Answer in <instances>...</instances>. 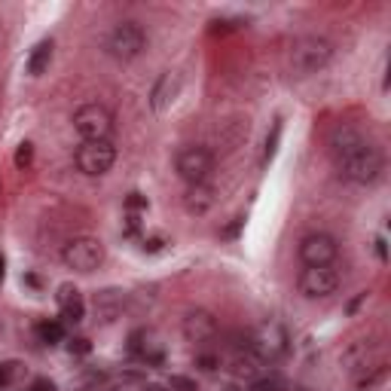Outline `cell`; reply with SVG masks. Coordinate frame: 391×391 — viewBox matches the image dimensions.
Returning a JSON list of instances; mask_svg holds the SVG:
<instances>
[{
  "instance_id": "cell-1",
  "label": "cell",
  "mask_w": 391,
  "mask_h": 391,
  "mask_svg": "<svg viewBox=\"0 0 391 391\" xmlns=\"http://www.w3.org/2000/svg\"><path fill=\"white\" fill-rule=\"evenodd\" d=\"M330 156L337 172L352 183H373L382 174V153L352 123H339L330 132Z\"/></svg>"
},
{
  "instance_id": "cell-2",
  "label": "cell",
  "mask_w": 391,
  "mask_h": 391,
  "mask_svg": "<svg viewBox=\"0 0 391 391\" xmlns=\"http://www.w3.org/2000/svg\"><path fill=\"white\" fill-rule=\"evenodd\" d=\"M333 59V43L327 37H318V34H309V37H300L294 46H290V68L300 77H312L318 70H324Z\"/></svg>"
},
{
  "instance_id": "cell-3",
  "label": "cell",
  "mask_w": 391,
  "mask_h": 391,
  "mask_svg": "<svg viewBox=\"0 0 391 391\" xmlns=\"http://www.w3.org/2000/svg\"><path fill=\"white\" fill-rule=\"evenodd\" d=\"M61 263L74 272H95L104 263V245L92 236H77L61 248Z\"/></svg>"
},
{
  "instance_id": "cell-4",
  "label": "cell",
  "mask_w": 391,
  "mask_h": 391,
  "mask_svg": "<svg viewBox=\"0 0 391 391\" xmlns=\"http://www.w3.org/2000/svg\"><path fill=\"white\" fill-rule=\"evenodd\" d=\"M147 46V34L138 22H119L108 34V52L117 61H134Z\"/></svg>"
},
{
  "instance_id": "cell-5",
  "label": "cell",
  "mask_w": 391,
  "mask_h": 391,
  "mask_svg": "<svg viewBox=\"0 0 391 391\" xmlns=\"http://www.w3.org/2000/svg\"><path fill=\"white\" fill-rule=\"evenodd\" d=\"M74 129L83 141H110L113 134V113L104 104H83L74 113Z\"/></svg>"
},
{
  "instance_id": "cell-6",
  "label": "cell",
  "mask_w": 391,
  "mask_h": 391,
  "mask_svg": "<svg viewBox=\"0 0 391 391\" xmlns=\"http://www.w3.org/2000/svg\"><path fill=\"white\" fill-rule=\"evenodd\" d=\"M174 168L177 174H181V181L190 183H205L208 181V174L214 172V153L208 150V147H183V150H177V159H174Z\"/></svg>"
},
{
  "instance_id": "cell-7",
  "label": "cell",
  "mask_w": 391,
  "mask_h": 391,
  "mask_svg": "<svg viewBox=\"0 0 391 391\" xmlns=\"http://www.w3.org/2000/svg\"><path fill=\"white\" fill-rule=\"evenodd\" d=\"M77 168L89 177H101L110 172V166L117 162V147L110 141H83L77 147Z\"/></svg>"
},
{
  "instance_id": "cell-8",
  "label": "cell",
  "mask_w": 391,
  "mask_h": 391,
  "mask_svg": "<svg viewBox=\"0 0 391 391\" xmlns=\"http://www.w3.org/2000/svg\"><path fill=\"white\" fill-rule=\"evenodd\" d=\"M297 288L305 300H327V297L337 294L339 272L333 266H305L297 279Z\"/></svg>"
},
{
  "instance_id": "cell-9",
  "label": "cell",
  "mask_w": 391,
  "mask_h": 391,
  "mask_svg": "<svg viewBox=\"0 0 391 391\" xmlns=\"http://www.w3.org/2000/svg\"><path fill=\"white\" fill-rule=\"evenodd\" d=\"M337 254H339L337 239L327 236V232H309V236L300 241L303 266H333Z\"/></svg>"
},
{
  "instance_id": "cell-10",
  "label": "cell",
  "mask_w": 391,
  "mask_h": 391,
  "mask_svg": "<svg viewBox=\"0 0 391 391\" xmlns=\"http://www.w3.org/2000/svg\"><path fill=\"white\" fill-rule=\"evenodd\" d=\"M183 339L190 345H208L211 339H217V321L211 312L196 309L183 318Z\"/></svg>"
},
{
  "instance_id": "cell-11",
  "label": "cell",
  "mask_w": 391,
  "mask_h": 391,
  "mask_svg": "<svg viewBox=\"0 0 391 391\" xmlns=\"http://www.w3.org/2000/svg\"><path fill=\"white\" fill-rule=\"evenodd\" d=\"M214 202H217V196L208 183H190L187 193H183V211L193 217L208 214V211L214 208Z\"/></svg>"
},
{
  "instance_id": "cell-12",
  "label": "cell",
  "mask_w": 391,
  "mask_h": 391,
  "mask_svg": "<svg viewBox=\"0 0 391 391\" xmlns=\"http://www.w3.org/2000/svg\"><path fill=\"white\" fill-rule=\"evenodd\" d=\"M59 309L61 318L68 324H80L83 315H86V303H83V294L74 288V284H61L59 288Z\"/></svg>"
},
{
  "instance_id": "cell-13",
  "label": "cell",
  "mask_w": 391,
  "mask_h": 391,
  "mask_svg": "<svg viewBox=\"0 0 391 391\" xmlns=\"http://www.w3.org/2000/svg\"><path fill=\"white\" fill-rule=\"evenodd\" d=\"M126 305V294L123 290H101V294H95V318L101 324H113L119 318V312H123Z\"/></svg>"
},
{
  "instance_id": "cell-14",
  "label": "cell",
  "mask_w": 391,
  "mask_h": 391,
  "mask_svg": "<svg viewBox=\"0 0 391 391\" xmlns=\"http://www.w3.org/2000/svg\"><path fill=\"white\" fill-rule=\"evenodd\" d=\"M177 89H181V77L172 74V70H166V74L159 77V83L153 86V110H166L168 104L174 101V95H177Z\"/></svg>"
},
{
  "instance_id": "cell-15",
  "label": "cell",
  "mask_w": 391,
  "mask_h": 391,
  "mask_svg": "<svg viewBox=\"0 0 391 391\" xmlns=\"http://www.w3.org/2000/svg\"><path fill=\"white\" fill-rule=\"evenodd\" d=\"M52 40H40L37 46L31 49V55H28V74L31 77H40L43 70L49 68V61H52Z\"/></svg>"
},
{
  "instance_id": "cell-16",
  "label": "cell",
  "mask_w": 391,
  "mask_h": 391,
  "mask_svg": "<svg viewBox=\"0 0 391 391\" xmlns=\"http://www.w3.org/2000/svg\"><path fill=\"white\" fill-rule=\"evenodd\" d=\"M37 337L43 339L46 345H55V343L65 339V327H61L59 321H40L37 324Z\"/></svg>"
},
{
  "instance_id": "cell-17",
  "label": "cell",
  "mask_w": 391,
  "mask_h": 391,
  "mask_svg": "<svg viewBox=\"0 0 391 391\" xmlns=\"http://www.w3.org/2000/svg\"><path fill=\"white\" fill-rule=\"evenodd\" d=\"M19 376H22V367H19V364H12V361H10V364H0V388L12 385Z\"/></svg>"
},
{
  "instance_id": "cell-18",
  "label": "cell",
  "mask_w": 391,
  "mask_h": 391,
  "mask_svg": "<svg viewBox=\"0 0 391 391\" xmlns=\"http://www.w3.org/2000/svg\"><path fill=\"white\" fill-rule=\"evenodd\" d=\"M279 138H281V119H275L272 134L266 138V153H263V162H269L275 156V150H279Z\"/></svg>"
},
{
  "instance_id": "cell-19",
  "label": "cell",
  "mask_w": 391,
  "mask_h": 391,
  "mask_svg": "<svg viewBox=\"0 0 391 391\" xmlns=\"http://www.w3.org/2000/svg\"><path fill=\"white\" fill-rule=\"evenodd\" d=\"M31 159H34V147L25 141V144H19V150H16V166L28 168V166H31Z\"/></svg>"
},
{
  "instance_id": "cell-20",
  "label": "cell",
  "mask_w": 391,
  "mask_h": 391,
  "mask_svg": "<svg viewBox=\"0 0 391 391\" xmlns=\"http://www.w3.org/2000/svg\"><path fill=\"white\" fill-rule=\"evenodd\" d=\"M147 196H141V193H129V199H126V208L129 211H147Z\"/></svg>"
},
{
  "instance_id": "cell-21",
  "label": "cell",
  "mask_w": 391,
  "mask_h": 391,
  "mask_svg": "<svg viewBox=\"0 0 391 391\" xmlns=\"http://www.w3.org/2000/svg\"><path fill=\"white\" fill-rule=\"evenodd\" d=\"M279 388H281L279 379H260V382H254L251 391H279Z\"/></svg>"
},
{
  "instance_id": "cell-22",
  "label": "cell",
  "mask_w": 391,
  "mask_h": 391,
  "mask_svg": "<svg viewBox=\"0 0 391 391\" xmlns=\"http://www.w3.org/2000/svg\"><path fill=\"white\" fill-rule=\"evenodd\" d=\"M172 388H181V391H196V382L183 379V376H172Z\"/></svg>"
},
{
  "instance_id": "cell-23",
  "label": "cell",
  "mask_w": 391,
  "mask_h": 391,
  "mask_svg": "<svg viewBox=\"0 0 391 391\" xmlns=\"http://www.w3.org/2000/svg\"><path fill=\"white\" fill-rule=\"evenodd\" d=\"M89 339H74V343H70V354H89Z\"/></svg>"
},
{
  "instance_id": "cell-24",
  "label": "cell",
  "mask_w": 391,
  "mask_h": 391,
  "mask_svg": "<svg viewBox=\"0 0 391 391\" xmlns=\"http://www.w3.org/2000/svg\"><path fill=\"white\" fill-rule=\"evenodd\" d=\"M199 364H202V370H214V367H217V358H211V354H202V358H199Z\"/></svg>"
},
{
  "instance_id": "cell-25",
  "label": "cell",
  "mask_w": 391,
  "mask_h": 391,
  "mask_svg": "<svg viewBox=\"0 0 391 391\" xmlns=\"http://www.w3.org/2000/svg\"><path fill=\"white\" fill-rule=\"evenodd\" d=\"M31 391H55V385H52L49 379H37V382H34V388H31Z\"/></svg>"
},
{
  "instance_id": "cell-26",
  "label": "cell",
  "mask_w": 391,
  "mask_h": 391,
  "mask_svg": "<svg viewBox=\"0 0 391 391\" xmlns=\"http://www.w3.org/2000/svg\"><path fill=\"white\" fill-rule=\"evenodd\" d=\"M241 223H245V217H239V220H236V223H232V226H230V230H226V232H223V236H230V239H232V236H239V226H241Z\"/></svg>"
},
{
  "instance_id": "cell-27",
  "label": "cell",
  "mask_w": 391,
  "mask_h": 391,
  "mask_svg": "<svg viewBox=\"0 0 391 391\" xmlns=\"http://www.w3.org/2000/svg\"><path fill=\"white\" fill-rule=\"evenodd\" d=\"M144 248H147V251H159V248H162V241H159V239H150Z\"/></svg>"
},
{
  "instance_id": "cell-28",
  "label": "cell",
  "mask_w": 391,
  "mask_h": 391,
  "mask_svg": "<svg viewBox=\"0 0 391 391\" xmlns=\"http://www.w3.org/2000/svg\"><path fill=\"white\" fill-rule=\"evenodd\" d=\"M376 251H379V257H382V260H385V241H382V239H379V241H376Z\"/></svg>"
},
{
  "instance_id": "cell-29",
  "label": "cell",
  "mask_w": 391,
  "mask_h": 391,
  "mask_svg": "<svg viewBox=\"0 0 391 391\" xmlns=\"http://www.w3.org/2000/svg\"><path fill=\"white\" fill-rule=\"evenodd\" d=\"M3 266L6 263H3V254H0V281H3Z\"/></svg>"
},
{
  "instance_id": "cell-30",
  "label": "cell",
  "mask_w": 391,
  "mask_h": 391,
  "mask_svg": "<svg viewBox=\"0 0 391 391\" xmlns=\"http://www.w3.org/2000/svg\"><path fill=\"white\" fill-rule=\"evenodd\" d=\"M147 391H166V388H159V385H150V388H147Z\"/></svg>"
}]
</instances>
